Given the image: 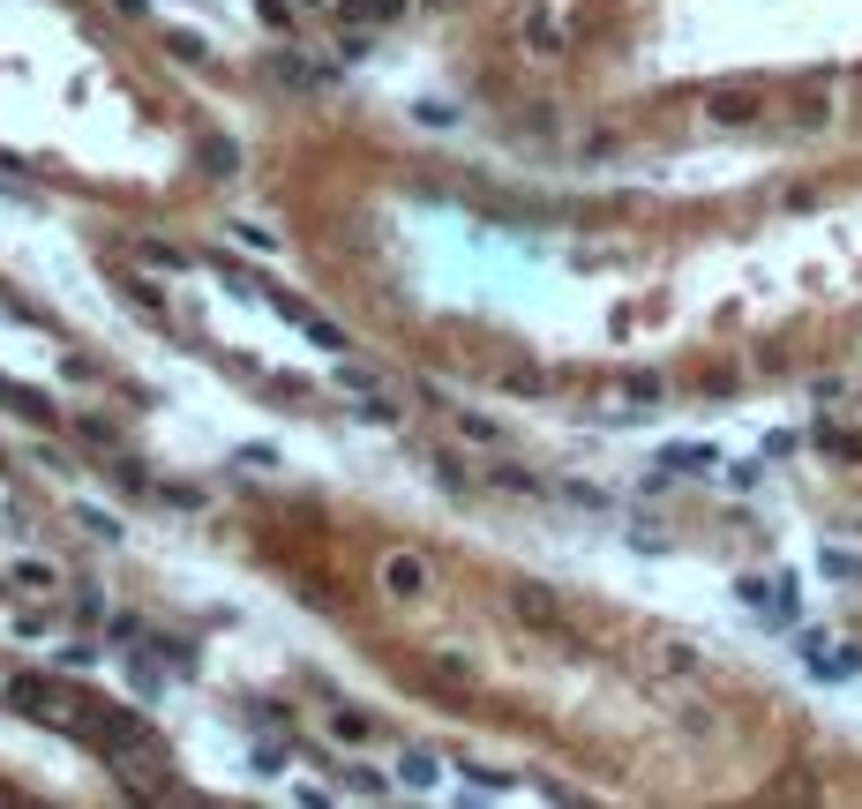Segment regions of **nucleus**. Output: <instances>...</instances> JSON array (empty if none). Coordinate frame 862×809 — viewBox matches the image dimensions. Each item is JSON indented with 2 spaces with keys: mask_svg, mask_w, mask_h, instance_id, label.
Segmentation results:
<instances>
[{
  "mask_svg": "<svg viewBox=\"0 0 862 809\" xmlns=\"http://www.w3.org/2000/svg\"><path fill=\"white\" fill-rule=\"evenodd\" d=\"M15 585H31V593H53L60 577H53V562H15Z\"/></svg>",
  "mask_w": 862,
  "mask_h": 809,
  "instance_id": "f8f14e48",
  "label": "nucleus"
},
{
  "mask_svg": "<svg viewBox=\"0 0 862 809\" xmlns=\"http://www.w3.org/2000/svg\"><path fill=\"white\" fill-rule=\"evenodd\" d=\"M60 727H76L83 742H98L113 765H128V757H150V750H158L150 720L128 712V705H68V720H60Z\"/></svg>",
  "mask_w": 862,
  "mask_h": 809,
  "instance_id": "f257e3e1",
  "label": "nucleus"
},
{
  "mask_svg": "<svg viewBox=\"0 0 862 809\" xmlns=\"http://www.w3.org/2000/svg\"><path fill=\"white\" fill-rule=\"evenodd\" d=\"M511 615L525 622V630H540V638H562L570 644V622H562V607L548 585H511Z\"/></svg>",
  "mask_w": 862,
  "mask_h": 809,
  "instance_id": "f03ea898",
  "label": "nucleus"
},
{
  "mask_svg": "<svg viewBox=\"0 0 862 809\" xmlns=\"http://www.w3.org/2000/svg\"><path fill=\"white\" fill-rule=\"evenodd\" d=\"M495 487H511V495H533L540 480H533V472H525V465H495Z\"/></svg>",
  "mask_w": 862,
  "mask_h": 809,
  "instance_id": "4468645a",
  "label": "nucleus"
},
{
  "mask_svg": "<svg viewBox=\"0 0 862 809\" xmlns=\"http://www.w3.org/2000/svg\"><path fill=\"white\" fill-rule=\"evenodd\" d=\"M83 442H98V450H121V435H113L105 420H83Z\"/></svg>",
  "mask_w": 862,
  "mask_h": 809,
  "instance_id": "aec40b11",
  "label": "nucleus"
},
{
  "mask_svg": "<svg viewBox=\"0 0 862 809\" xmlns=\"http://www.w3.org/2000/svg\"><path fill=\"white\" fill-rule=\"evenodd\" d=\"M345 787H352V795H368V802H376V795H390V779L376 765H345Z\"/></svg>",
  "mask_w": 862,
  "mask_h": 809,
  "instance_id": "9d476101",
  "label": "nucleus"
},
{
  "mask_svg": "<svg viewBox=\"0 0 862 809\" xmlns=\"http://www.w3.org/2000/svg\"><path fill=\"white\" fill-rule=\"evenodd\" d=\"M825 570H832V577H862V554H840V548H825Z\"/></svg>",
  "mask_w": 862,
  "mask_h": 809,
  "instance_id": "f3484780",
  "label": "nucleus"
},
{
  "mask_svg": "<svg viewBox=\"0 0 862 809\" xmlns=\"http://www.w3.org/2000/svg\"><path fill=\"white\" fill-rule=\"evenodd\" d=\"M428 577H435L428 554H390L383 562V593H398V599H421L428 593Z\"/></svg>",
  "mask_w": 862,
  "mask_h": 809,
  "instance_id": "7ed1b4c3",
  "label": "nucleus"
},
{
  "mask_svg": "<svg viewBox=\"0 0 862 809\" xmlns=\"http://www.w3.org/2000/svg\"><path fill=\"white\" fill-rule=\"evenodd\" d=\"M818 450H832V458H855V465H862V435H855V427H832V420H825V427H818Z\"/></svg>",
  "mask_w": 862,
  "mask_h": 809,
  "instance_id": "6e6552de",
  "label": "nucleus"
},
{
  "mask_svg": "<svg viewBox=\"0 0 862 809\" xmlns=\"http://www.w3.org/2000/svg\"><path fill=\"white\" fill-rule=\"evenodd\" d=\"M0 405H15V413H23V420H53V405H45L38 390H23V383H8V375H0Z\"/></svg>",
  "mask_w": 862,
  "mask_h": 809,
  "instance_id": "423d86ee",
  "label": "nucleus"
},
{
  "mask_svg": "<svg viewBox=\"0 0 862 809\" xmlns=\"http://www.w3.org/2000/svg\"><path fill=\"white\" fill-rule=\"evenodd\" d=\"M278 76H286V83H323L331 68H315V60H301V53H286V60H278Z\"/></svg>",
  "mask_w": 862,
  "mask_h": 809,
  "instance_id": "9b49d317",
  "label": "nucleus"
},
{
  "mask_svg": "<svg viewBox=\"0 0 862 809\" xmlns=\"http://www.w3.org/2000/svg\"><path fill=\"white\" fill-rule=\"evenodd\" d=\"M0 697H8V667H0Z\"/></svg>",
  "mask_w": 862,
  "mask_h": 809,
  "instance_id": "412c9836",
  "label": "nucleus"
},
{
  "mask_svg": "<svg viewBox=\"0 0 862 809\" xmlns=\"http://www.w3.org/2000/svg\"><path fill=\"white\" fill-rule=\"evenodd\" d=\"M368 727H376L368 712H338V734H345V742H368Z\"/></svg>",
  "mask_w": 862,
  "mask_h": 809,
  "instance_id": "a211bd4d",
  "label": "nucleus"
},
{
  "mask_svg": "<svg viewBox=\"0 0 862 809\" xmlns=\"http://www.w3.org/2000/svg\"><path fill=\"white\" fill-rule=\"evenodd\" d=\"M166 45H172V53H180V60H203V38H195V31H172Z\"/></svg>",
  "mask_w": 862,
  "mask_h": 809,
  "instance_id": "6ab92c4d",
  "label": "nucleus"
},
{
  "mask_svg": "<svg viewBox=\"0 0 862 809\" xmlns=\"http://www.w3.org/2000/svg\"><path fill=\"white\" fill-rule=\"evenodd\" d=\"M713 465H720L713 442H668V450H660V472H713Z\"/></svg>",
  "mask_w": 862,
  "mask_h": 809,
  "instance_id": "20e7f679",
  "label": "nucleus"
},
{
  "mask_svg": "<svg viewBox=\"0 0 862 809\" xmlns=\"http://www.w3.org/2000/svg\"><path fill=\"white\" fill-rule=\"evenodd\" d=\"M398 779H405V787H435V750H405V757H398Z\"/></svg>",
  "mask_w": 862,
  "mask_h": 809,
  "instance_id": "1a4fd4ad",
  "label": "nucleus"
},
{
  "mask_svg": "<svg viewBox=\"0 0 862 809\" xmlns=\"http://www.w3.org/2000/svg\"><path fill=\"white\" fill-rule=\"evenodd\" d=\"M705 113H713L720 128H742V121H758V98H750V90H713Z\"/></svg>",
  "mask_w": 862,
  "mask_h": 809,
  "instance_id": "39448f33",
  "label": "nucleus"
},
{
  "mask_svg": "<svg viewBox=\"0 0 862 809\" xmlns=\"http://www.w3.org/2000/svg\"><path fill=\"white\" fill-rule=\"evenodd\" d=\"M345 15H352V23H383V15H398V0H352Z\"/></svg>",
  "mask_w": 862,
  "mask_h": 809,
  "instance_id": "2eb2a0df",
  "label": "nucleus"
},
{
  "mask_svg": "<svg viewBox=\"0 0 862 809\" xmlns=\"http://www.w3.org/2000/svg\"><path fill=\"white\" fill-rule=\"evenodd\" d=\"M458 427H466L473 442H488V450H503V427H495V420H473V413H458Z\"/></svg>",
  "mask_w": 862,
  "mask_h": 809,
  "instance_id": "ddd939ff",
  "label": "nucleus"
},
{
  "mask_svg": "<svg viewBox=\"0 0 862 809\" xmlns=\"http://www.w3.org/2000/svg\"><path fill=\"white\" fill-rule=\"evenodd\" d=\"M660 667H668V675H697V652H690V644H668Z\"/></svg>",
  "mask_w": 862,
  "mask_h": 809,
  "instance_id": "dca6fc26",
  "label": "nucleus"
},
{
  "mask_svg": "<svg viewBox=\"0 0 862 809\" xmlns=\"http://www.w3.org/2000/svg\"><path fill=\"white\" fill-rule=\"evenodd\" d=\"M428 675L443 682V689H473V667H466L458 652H435V660H428Z\"/></svg>",
  "mask_w": 862,
  "mask_h": 809,
  "instance_id": "0eeeda50",
  "label": "nucleus"
}]
</instances>
